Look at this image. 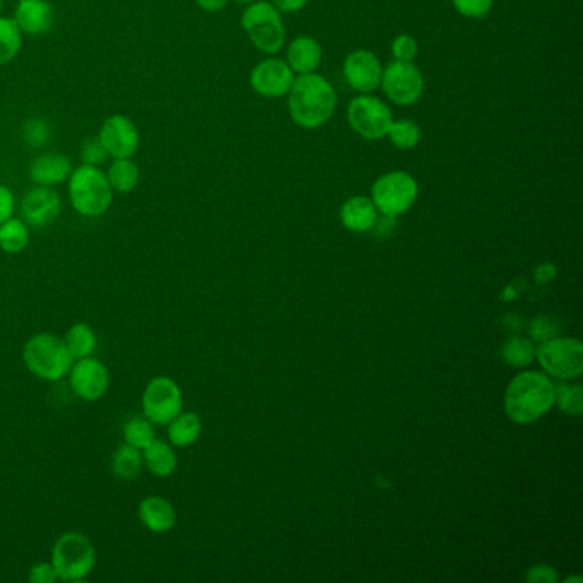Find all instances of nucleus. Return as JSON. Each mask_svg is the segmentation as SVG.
<instances>
[{"label": "nucleus", "instance_id": "nucleus-18", "mask_svg": "<svg viewBox=\"0 0 583 583\" xmlns=\"http://www.w3.org/2000/svg\"><path fill=\"white\" fill-rule=\"evenodd\" d=\"M14 21L28 35H42L52 28V6L45 0H19Z\"/></svg>", "mask_w": 583, "mask_h": 583}, {"label": "nucleus", "instance_id": "nucleus-41", "mask_svg": "<svg viewBox=\"0 0 583 583\" xmlns=\"http://www.w3.org/2000/svg\"><path fill=\"white\" fill-rule=\"evenodd\" d=\"M308 0H271L272 6L281 12H296L307 6Z\"/></svg>", "mask_w": 583, "mask_h": 583}, {"label": "nucleus", "instance_id": "nucleus-11", "mask_svg": "<svg viewBox=\"0 0 583 583\" xmlns=\"http://www.w3.org/2000/svg\"><path fill=\"white\" fill-rule=\"evenodd\" d=\"M380 86L395 105H414L423 96L424 77L413 62L395 60L383 69Z\"/></svg>", "mask_w": 583, "mask_h": 583}, {"label": "nucleus", "instance_id": "nucleus-36", "mask_svg": "<svg viewBox=\"0 0 583 583\" xmlns=\"http://www.w3.org/2000/svg\"><path fill=\"white\" fill-rule=\"evenodd\" d=\"M83 159L86 165H98V163H103L105 161L106 153L105 146L101 144L100 137L98 139H88V141L84 142L83 146Z\"/></svg>", "mask_w": 583, "mask_h": 583}, {"label": "nucleus", "instance_id": "nucleus-13", "mask_svg": "<svg viewBox=\"0 0 583 583\" xmlns=\"http://www.w3.org/2000/svg\"><path fill=\"white\" fill-rule=\"evenodd\" d=\"M295 83V72L286 62L279 59H267L260 62L250 74V84L255 93L264 98H281L288 95Z\"/></svg>", "mask_w": 583, "mask_h": 583}, {"label": "nucleus", "instance_id": "nucleus-40", "mask_svg": "<svg viewBox=\"0 0 583 583\" xmlns=\"http://www.w3.org/2000/svg\"><path fill=\"white\" fill-rule=\"evenodd\" d=\"M527 580L529 582H556L558 580V575L554 572L553 568L549 566H536L530 570L529 575H527Z\"/></svg>", "mask_w": 583, "mask_h": 583}, {"label": "nucleus", "instance_id": "nucleus-23", "mask_svg": "<svg viewBox=\"0 0 583 583\" xmlns=\"http://www.w3.org/2000/svg\"><path fill=\"white\" fill-rule=\"evenodd\" d=\"M201 418L194 413L178 414L168 423V438L173 447H190L201 436Z\"/></svg>", "mask_w": 583, "mask_h": 583}, {"label": "nucleus", "instance_id": "nucleus-9", "mask_svg": "<svg viewBox=\"0 0 583 583\" xmlns=\"http://www.w3.org/2000/svg\"><path fill=\"white\" fill-rule=\"evenodd\" d=\"M182 390L170 377H154L142 392V414L153 424L166 426L182 413Z\"/></svg>", "mask_w": 583, "mask_h": 583}, {"label": "nucleus", "instance_id": "nucleus-20", "mask_svg": "<svg viewBox=\"0 0 583 583\" xmlns=\"http://www.w3.org/2000/svg\"><path fill=\"white\" fill-rule=\"evenodd\" d=\"M320 62H322V47L312 36H300L289 43L288 65L298 76L317 71Z\"/></svg>", "mask_w": 583, "mask_h": 583}, {"label": "nucleus", "instance_id": "nucleus-32", "mask_svg": "<svg viewBox=\"0 0 583 583\" xmlns=\"http://www.w3.org/2000/svg\"><path fill=\"white\" fill-rule=\"evenodd\" d=\"M495 0H452L460 16L469 19H481L488 16Z\"/></svg>", "mask_w": 583, "mask_h": 583}, {"label": "nucleus", "instance_id": "nucleus-3", "mask_svg": "<svg viewBox=\"0 0 583 583\" xmlns=\"http://www.w3.org/2000/svg\"><path fill=\"white\" fill-rule=\"evenodd\" d=\"M23 361L30 373L45 382H59L67 377L74 363L64 339L50 332L36 334L24 344Z\"/></svg>", "mask_w": 583, "mask_h": 583}, {"label": "nucleus", "instance_id": "nucleus-5", "mask_svg": "<svg viewBox=\"0 0 583 583\" xmlns=\"http://www.w3.org/2000/svg\"><path fill=\"white\" fill-rule=\"evenodd\" d=\"M112 190L105 173L93 165L79 166L69 182L72 206L86 218H98L108 211L113 201Z\"/></svg>", "mask_w": 583, "mask_h": 583}, {"label": "nucleus", "instance_id": "nucleus-16", "mask_svg": "<svg viewBox=\"0 0 583 583\" xmlns=\"http://www.w3.org/2000/svg\"><path fill=\"white\" fill-rule=\"evenodd\" d=\"M100 141L106 153L113 158H130L139 146V132L129 118L122 115L108 118L100 132Z\"/></svg>", "mask_w": 583, "mask_h": 583}, {"label": "nucleus", "instance_id": "nucleus-2", "mask_svg": "<svg viewBox=\"0 0 583 583\" xmlns=\"http://www.w3.org/2000/svg\"><path fill=\"white\" fill-rule=\"evenodd\" d=\"M556 401V389L546 375L529 371L508 385L505 395L507 413L515 423L529 424L548 413Z\"/></svg>", "mask_w": 583, "mask_h": 583}, {"label": "nucleus", "instance_id": "nucleus-22", "mask_svg": "<svg viewBox=\"0 0 583 583\" xmlns=\"http://www.w3.org/2000/svg\"><path fill=\"white\" fill-rule=\"evenodd\" d=\"M142 459L144 466L148 467L149 472H153L156 477H168L177 471L178 459L171 443L165 440L154 438L148 447L142 448Z\"/></svg>", "mask_w": 583, "mask_h": 583}, {"label": "nucleus", "instance_id": "nucleus-25", "mask_svg": "<svg viewBox=\"0 0 583 583\" xmlns=\"http://www.w3.org/2000/svg\"><path fill=\"white\" fill-rule=\"evenodd\" d=\"M144 467L142 450L132 447L129 443H124L115 450L112 457L113 474L122 481H134L141 474Z\"/></svg>", "mask_w": 583, "mask_h": 583}, {"label": "nucleus", "instance_id": "nucleus-27", "mask_svg": "<svg viewBox=\"0 0 583 583\" xmlns=\"http://www.w3.org/2000/svg\"><path fill=\"white\" fill-rule=\"evenodd\" d=\"M106 178L113 190H117L120 194H129L136 189L139 182V170L136 163H132L129 158H120L110 166Z\"/></svg>", "mask_w": 583, "mask_h": 583}, {"label": "nucleus", "instance_id": "nucleus-42", "mask_svg": "<svg viewBox=\"0 0 583 583\" xmlns=\"http://www.w3.org/2000/svg\"><path fill=\"white\" fill-rule=\"evenodd\" d=\"M195 2L207 12L221 11L228 4V0H195Z\"/></svg>", "mask_w": 583, "mask_h": 583}, {"label": "nucleus", "instance_id": "nucleus-39", "mask_svg": "<svg viewBox=\"0 0 583 583\" xmlns=\"http://www.w3.org/2000/svg\"><path fill=\"white\" fill-rule=\"evenodd\" d=\"M12 212H14V195L7 187L0 185V224L12 218Z\"/></svg>", "mask_w": 583, "mask_h": 583}, {"label": "nucleus", "instance_id": "nucleus-14", "mask_svg": "<svg viewBox=\"0 0 583 583\" xmlns=\"http://www.w3.org/2000/svg\"><path fill=\"white\" fill-rule=\"evenodd\" d=\"M383 67L375 53L356 50L344 60V76L351 88L360 93H371L380 86Z\"/></svg>", "mask_w": 583, "mask_h": 583}, {"label": "nucleus", "instance_id": "nucleus-4", "mask_svg": "<svg viewBox=\"0 0 583 583\" xmlns=\"http://www.w3.org/2000/svg\"><path fill=\"white\" fill-rule=\"evenodd\" d=\"M50 561L59 580L81 582L95 570V546L81 532H67L53 544Z\"/></svg>", "mask_w": 583, "mask_h": 583}, {"label": "nucleus", "instance_id": "nucleus-12", "mask_svg": "<svg viewBox=\"0 0 583 583\" xmlns=\"http://www.w3.org/2000/svg\"><path fill=\"white\" fill-rule=\"evenodd\" d=\"M67 377L72 392L86 402L100 401L101 397H105L112 382L105 363L93 356L74 361Z\"/></svg>", "mask_w": 583, "mask_h": 583}, {"label": "nucleus", "instance_id": "nucleus-19", "mask_svg": "<svg viewBox=\"0 0 583 583\" xmlns=\"http://www.w3.org/2000/svg\"><path fill=\"white\" fill-rule=\"evenodd\" d=\"M72 165L62 154H43L30 166V177L36 185L53 187L64 182L71 175Z\"/></svg>", "mask_w": 583, "mask_h": 583}, {"label": "nucleus", "instance_id": "nucleus-31", "mask_svg": "<svg viewBox=\"0 0 583 583\" xmlns=\"http://www.w3.org/2000/svg\"><path fill=\"white\" fill-rule=\"evenodd\" d=\"M534 356H536V349L532 346V342L524 337H512L503 346V358L510 366L520 368V366L529 365L530 361L534 360Z\"/></svg>", "mask_w": 583, "mask_h": 583}, {"label": "nucleus", "instance_id": "nucleus-24", "mask_svg": "<svg viewBox=\"0 0 583 583\" xmlns=\"http://www.w3.org/2000/svg\"><path fill=\"white\" fill-rule=\"evenodd\" d=\"M64 342L71 353L72 360H83V358H89L95 353L98 337H96L95 330L91 329L88 324L77 322V324L72 325L71 329L67 330Z\"/></svg>", "mask_w": 583, "mask_h": 583}, {"label": "nucleus", "instance_id": "nucleus-29", "mask_svg": "<svg viewBox=\"0 0 583 583\" xmlns=\"http://www.w3.org/2000/svg\"><path fill=\"white\" fill-rule=\"evenodd\" d=\"M387 136H389L390 142L394 144L395 148L409 151V149L416 148L419 141H421V130L413 120L402 118V120H397V122L394 120L392 122Z\"/></svg>", "mask_w": 583, "mask_h": 583}, {"label": "nucleus", "instance_id": "nucleus-10", "mask_svg": "<svg viewBox=\"0 0 583 583\" xmlns=\"http://www.w3.org/2000/svg\"><path fill=\"white\" fill-rule=\"evenodd\" d=\"M542 368L556 378H577L583 371V346L577 339L553 337L536 351Z\"/></svg>", "mask_w": 583, "mask_h": 583}, {"label": "nucleus", "instance_id": "nucleus-43", "mask_svg": "<svg viewBox=\"0 0 583 583\" xmlns=\"http://www.w3.org/2000/svg\"><path fill=\"white\" fill-rule=\"evenodd\" d=\"M235 2H238V4H252L255 0H235Z\"/></svg>", "mask_w": 583, "mask_h": 583}, {"label": "nucleus", "instance_id": "nucleus-37", "mask_svg": "<svg viewBox=\"0 0 583 583\" xmlns=\"http://www.w3.org/2000/svg\"><path fill=\"white\" fill-rule=\"evenodd\" d=\"M558 334V325L554 324V320L548 317L537 318L536 322L532 324V336L536 337L537 341H549Z\"/></svg>", "mask_w": 583, "mask_h": 583}, {"label": "nucleus", "instance_id": "nucleus-44", "mask_svg": "<svg viewBox=\"0 0 583 583\" xmlns=\"http://www.w3.org/2000/svg\"><path fill=\"white\" fill-rule=\"evenodd\" d=\"M0 11H2V0H0Z\"/></svg>", "mask_w": 583, "mask_h": 583}, {"label": "nucleus", "instance_id": "nucleus-33", "mask_svg": "<svg viewBox=\"0 0 583 583\" xmlns=\"http://www.w3.org/2000/svg\"><path fill=\"white\" fill-rule=\"evenodd\" d=\"M418 52V42L414 40L413 36H397V38L394 40V43H392V53H394L395 60H402V62H413V60L418 57Z\"/></svg>", "mask_w": 583, "mask_h": 583}, {"label": "nucleus", "instance_id": "nucleus-35", "mask_svg": "<svg viewBox=\"0 0 583 583\" xmlns=\"http://www.w3.org/2000/svg\"><path fill=\"white\" fill-rule=\"evenodd\" d=\"M48 136H50V130H48V125L43 120H31V122L24 125V141L31 144V146H42L48 141Z\"/></svg>", "mask_w": 583, "mask_h": 583}, {"label": "nucleus", "instance_id": "nucleus-38", "mask_svg": "<svg viewBox=\"0 0 583 583\" xmlns=\"http://www.w3.org/2000/svg\"><path fill=\"white\" fill-rule=\"evenodd\" d=\"M57 572L53 568L52 561L48 563H36L30 570V582L33 583H53L57 582Z\"/></svg>", "mask_w": 583, "mask_h": 583}, {"label": "nucleus", "instance_id": "nucleus-8", "mask_svg": "<svg viewBox=\"0 0 583 583\" xmlns=\"http://www.w3.org/2000/svg\"><path fill=\"white\" fill-rule=\"evenodd\" d=\"M348 122L366 141H378L389 134L394 117L382 100L365 93L349 103Z\"/></svg>", "mask_w": 583, "mask_h": 583}, {"label": "nucleus", "instance_id": "nucleus-15", "mask_svg": "<svg viewBox=\"0 0 583 583\" xmlns=\"http://www.w3.org/2000/svg\"><path fill=\"white\" fill-rule=\"evenodd\" d=\"M60 214V197L50 187L38 185L24 195L21 216L31 228H45L52 224Z\"/></svg>", "mask_w": 583, "mask_h": 583}, {"label": "nucleus", "instance_id": "nucleus-28", "mask_svg": "<svg viewBox=\"0 0 583 583\" xmlns=\"http://www.w3.org/2000/svg\"><path fill=\"white\" fill-rule=\"evenodd\" d=\"M23 38L14 19L0 18V65L11 62L18 55Z\"/></svg>", "mask_w": 583, "mask_h": 583}, {"label": "nucleus", "instance_id": "nucleus-17", "mask_svg": "<svg viewBox=\"0 0 583 583\" xmlns=\"http://www.w3.org/2000/svg\"><path fill=\"white\" fill-rule=\"evenodd\" d=\"M137 515L142 525L153 534H166L177 524V512L163 496H148L139 503Z\"/></svg>", "mask_w": 583, "mask_h": 583}, {"label": "nucleus", "instance_id": "nucleus-30", "mask_svg": "<svg viewBox=\"0 0 583 583\" xmlns=\"http://www.w3.org/2000/svg\"><path fill=\"white\" fill-rule=\"evenodd\" d=\"M156 438V430L154 424L149 421L144 414L136 416V418L129 419L124 426V440L132 447L142 448L148 447L149 443Z\"/></svg>", "mask_w": 583, "mask_h": 583}, {"label": "nucleus", "instance_id": "nucleus-7", "mask_svg": "<svg viewBox=\"0 0 583 583\" xmlns=\"http://www.w3.org/2000/svg\"><path fill=\"white\" fill-rule=\"evenodd\" d=\"M418 197V183L406 171H390L378 178L371 189V201L378 211L394 218L413 206Z\"/></svg>", "mask_w": 583, "mask_h": 583}, {"label": "nucleus", "instance_id": "nucleus-21", "mask_svg": "<svg viewBox=\"0 0 583 583\" xmlns=\"http://www.w3.org/2000/svg\"><path fill=\"white\" fill-rule=\"evenodd\" d=\"M342 223L353 231H368L377 224V207L366 197H351L341 209Z\"/></svg>", "mask_w": 583, "mask_h": 583}, {"label": "nucleus", "instance_id": "nucleus-6", "mask_svg": "<svg viewBox=\"0 0 583 583\" xmlns=\"http://www.w3.org/2000/svg\"><path fill=\"white\" fill-rule=\"evenodd\" d=\"M242 26L255 48L267 55L281 52L286 42L281 11L271 2H252L242 16Z\"/></svg>", "mask_w": 583, "mask_h": 583}, {"label": "nucleus", "instance_id": "nucleus-26", "mask_svg": "<svg viewBox=\"0 0 583 583\" xmlns=\"http://www.w3.org/2000/svg\"><path fill=\"white\" fill-rule=\"evenodd\" d=\"M30 243V228L23 219H7L0 224V248L6 254H21Z\"/></svg>", "mask_w": 583, "mask_h": 583}, {"label": "nucleus", "instance_id": "nucleus-1", "mask_svg": "<svg viewBox=\"0 0 583 583\" xmlns=\"http://www.w3.org/2000/svg\"><path fill=\"white\" fill-rule=\"evenodd\" d=\"M288 96L289 115L301 129H320L336 112V89L315 72L296 77Z\"/></svg>", "mask_w": 583, "mask_h": 583}, {"label": "nucleus", "instance_id": "nucleus-34", "mask_svg": "<svg viewBox=\"0 0 583 583\" xmlns=\"http://www.w3.org/2000/svg\"><path fill=\"white\" fill-rule=\"evenodd\" d=\"M556 395H560L561 409L565 413L573 414V416H578L582 414L583 401H582V387H561V392Z\"/></svg>", "mask_w": 583, "mask_h": 583}]
</instances>
